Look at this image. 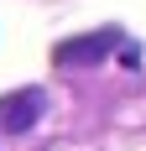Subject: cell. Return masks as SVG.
<instances>
[{"instance_id": "obj_2", "label": "cell", "mask_w": 146, "mask_h": 151, "mask_svg": "<svg viewBox=\"0 0 146 151\" xmlns=\"http://www.w3.org/2000/svg\"><path fill=\"white\" fill-rule=\"evenodd\" d=\"M42 104L47 94L42 89H16V94H0V136H21L42 120Z\"/></svg>"}, {"instance_id": "obj_1", "label": "cell", "mask_w": 146, "mask_h": 151, "mask_svg": "<svg viewBox=\"0 0 146 151\" xmlns=\"http://www.w3.org/2000/svg\"><path fill=\"white\" fill-rule=\"evenodd\" d=\"M125 42L115 26H99V31H89V37H73V42H58V52L52 58L63 63V68H89V63H99V58H110L115 47Z\"/></svg>"}]
</instances>
